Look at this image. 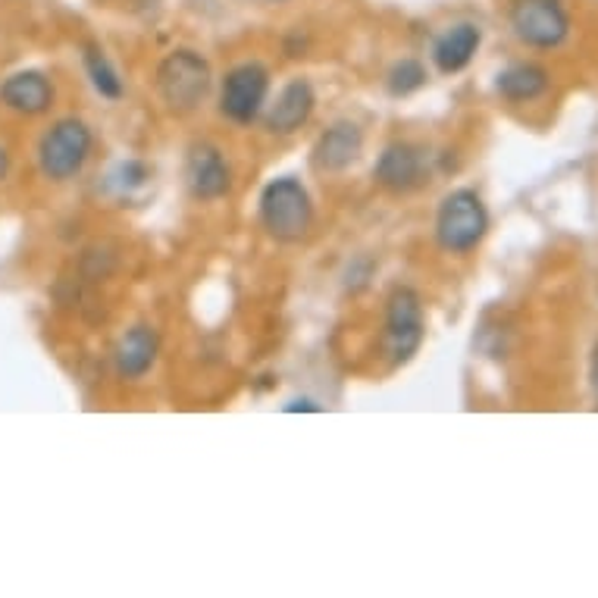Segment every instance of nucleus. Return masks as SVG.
<instances>
[{
    "label": "nucleus",
    "mask_w": 598,
    "mask_h": 598,
    "mask_svg": "<svg viewBox=\"0 0 598 598\" xmlns=\"http://www.w3.org/2000/svg\"><path fill=\"white\" fill-rule=\"evenodd\" d=\"M154 88L160 95V104L176 117L195 114L204 100L214 91V69L207 63V57H200L198 50L176 48L157 63L154 72Z\"/></svg>",
    "instance_id": "f257e3e1"
},
{
    "label": "nucleus",
    "mask_w": 598,
    "mask_h": 598,
    "mask_svg": "<svg viewBox=\"0 0 598 598\" xmlns=\"http://www.w3.org/2000/svg\"><path fill=\"white\" fill-rule=\"evenodd\" d=\"M261 226L266 235L280 245H298L314 229V198L295 176H280L273 183L264 185L261 192Z\"/></svg>",
    "instance_id": "f03ea898"
},
{
    "label": "nucleus",
    "mask_w": 598,
    "mask_h": 598,
    "mask_svg": "<svg viewBox=\"0 0 598 598\" xmlns=\"http://www.w3.org/2000/svg\"><path fill=\"white\" fill-rule=\"evenodd\" d=\"M489 226L486 200L473 188H454L435 210V245L451 257H467L486 242Z\"/></svg>",
    "instance_id": "7ed1b4c3"
},
{
    "label": "nucleus",
    "mask_w": 598,
    "mask_h": 598,
    "mask_svg": "<svg viewBox=\"0 0 598 598\" xmlns=\"http://www.w3.org/2000/svg\"><path fill=\"white\" fill-rule=\"evenodd\" d=\"M427 339V311L423 298L411 285H395L385 298L383 351L392 370L411 364Z\"/></svg>",
    "instance_id": "20e7f679"
},
{
    "label": "nucleus",
    "mask_w": 598,
    "mask_h": 598,
    "mask_svg": "<svg viewBox=\"0 0 598 598\" xmlns=\"http://www.w3.org/2000/svg\"><path fill=\"white\" fill-rule=\"evenodd\" d=\"M95 150V133L85 119L63 117L38 141V169L50 183H69L85 169Z\"/></svg>",
    "instance_id": "39448f33"
},
{
    "label": "nucleus",
    "mask_w": 598,
    "mask_h": 598,
    "mask_svg": "<svg viewBox=\"0 0 598 598\" xmlns=\"http://www.w3.org/2000/svg\"><path fill=\"white\" fill-rule=\"evenodd\" d=\"M266 100H269V69L261 60H245L223 76L216 107L219 117L245 129L264 117Z\"/></svg>",
    "instance_id": "423d86ee"
},
{
    "label": "nucleus",
    "mask_w": 598,
    "mask_h": 598,
    "mask_svg": "<svg viewBox=\"0 0 598 598\" xmlns=\"http://www.w3.org/2000/svg\"><path fill=\"white\" fill-rule=\"evenodd\" d=\"M508 26L523 48L558 50L570 38L565 0H511Z\"/></svg>",
    "instance_id": "0eeeda50"
},
{
    "label": "nucleus",
    "mask_w": 598,
    "mask_h": 598,
    "mask_svg": "<svg viewBox=\"0 0 598 598\" xmlns=\"http://www.w3.org/2000/svg\"><path fill=\"white\" fill-rule=\"evenodd\" d=\"M185 188L200 204L223 200L233 192V169L223 150L207 141L192 145L185 154Z\"/></svg>",
    "instance_id": "6e6552de"
},
{
    "label": "nucleus",
    "mask_w": 598,
    "mask_h": 598,
    "mask_svg": "<svg viewBox=\"0 0 598 598\" xmlns=\"http://www.w3.org/2000/svg\"><path fill=\"white\" fill-rule=\"evenodd\" d=\"M430 169H427V154L411 141H392L385 145L376 167H373V179L376 185L389 192V195H411L420 185L427 183Z\"/></svg>",
    "instance_id": "1a4fd4ad"
},
{
    "label": "nucleus",
    "mask_w": 598,
    "mask_h": 598,
    "mask_svg": "<svg viewBox=\"0 0 598 598\" xmlns=\"http://www.w3.org/2000/svg\"><path fill=\"white\" fill-rule=\"evenodd\" d=\"M364 154V133L357 122L351 119H339L326 133H320V138L311 148V167L320 176H339L351 169Z\"/></svg>",
    "instance_id": "9d476101"
},
{
    "label": "nucleus",
    "mask_w": 598,
    "mask_h": 598,
    "mask_svg": "<svg viewBox=\"0 0 598 598\" xmlns=\"http://www.w3.org/2000/svg\"><path fill=\"white\" fill-rule=\"evenodd\" d=\"M316 110V91L307 79H292L280 88V95L273 100H266L264 126L269 135H288L301 133Z\"/></svg>",
    "instance_id": "9b49d317"
},
{
    "label": "nucleus",
    "mask_w": 598,
    "mask_h": 598,
    "mask_svg": "<svg viewBox=\"0 0 598 598\" xmlns=\"http://www.w3.org/2000/svg\"><path fill=\"white\" fill-rule=\"evenodd\" d=\"M0 104L19 117H45L53 107V85L38 69H22L0 82Z\"/></svg>",
    "instance_id": "f8f14e48"
},
{
    "label": "nucleus",
    "mask_w": 598,
    "mask_h": 598,
    "mask_svg": "<svg viewBox=\"0 0 598 598\" xmlns=\"http://www.w3.org/2000/svg\"><path fill=\"white\" fill-rule=\"evenodd\" d=\"M160 354V335L154 333V326L138 323L133 330L119 335L117 349H114V366L126 383L145 380Z\"/></svg>",
    "instance_id": "ddd939ff"
},
{
    "label": "nucleus",
    "mask_w": 598,
    "mask_h": 598,
    "mask_svg": "<svg viewBox=\"0 0 598 598\" xmlns=\"http://www.w3.org/2000/svg\"><path fill=\"white\" fill-rule=\"evenodd\" d=\"M482 45V29L477 22H454L432 41V63L442 76L464 72Z\"/></svg>",
    "instance_id": "4468645a"
},
{
    "label": "nucleus",
    "mask_w": 598,
    "mask_h": 598,
    "mask_svg": "<svg viewBox=\"0 0 598 598\" xmlns=\"http://www.w3.org/2000/svg\"><path fill=\"white\" fill-rule=\"evenodd\" d=\"M549 69L539 63H511L496 76V91L508 104H532L549 91Z\"/></svg>",
    "instance_id": "2eb2a0df"
},
{
    "label": "nucleus",
    "mask_w": 598,
    "mask_h": 598,
    "mask_svg": "<svg viewBox=\"0 0 598 598\" xmlns=\"http://www.w3.org/2000/svg\"><path fill=\"white\" fill-rule=\"evenodd\" d=\"M82 63L85 72H88V79H91V88L98 91L100 98L110 100V104H117L126 95V85L119 79V69L110 63V57L104 53V48L98 45H88L82 53Z\"/></svg>",
    "instance_id": "dca6fc26"
},
{
    "label": "nucleus",
    "mask_w": 598,
    "mask_h": 598,
    "mask_svg": "<svg viewBox=\"0 0 598 598\" xmlns=\"http://www.w3.org/2000/svg\"><path fill=\"white\" fill-rule=\"evenodd\" d=\"M427 85V67L414 60V57H404L395 67L389 69V79H385V88L392 98H408Z\"/></svg>",
    "instance_id": "f3484780"
},
{
    "label": "nucleus",
    "mask_w": 598,
    "mask_h": 598,
    "mask_svg": "<svg viewBox=\"0 0 598 598\" xmlns=\"http://www.w3.org/2000/svg\"><path fill=\"white\" fill-rule=\"evenodd\" d=\"M285 411H288V414H320V411H323V408H320V404H316V401H311V399H295V401H288V404H285Z\"/></svg>",
    "instance_id": "a211bd4d"
},
{
    "label": "nucleus",
    "mask_w": 598,
    "mask_h": 598,
    "mask_svg": "<svg viewBox=\"0 0 598 598\" xmlns=\"http://www.w3.org/2000/svg\"><path fill=\"white\" fill-rule=\"evenodd\" d=\"M589 385H592V392H596L598 399V342L596 349H592V357H589Z\"/></svg>",
    "instance_id": "6ab92c4d"
},
{
    "label": "nucleus",
    "mask_w": 598,
    "mask_h": 598,
    "mask_svg": "<svg viewBox=\"0 0 598 598\" xmlns=\"http://www.w3.org/2000/svg\"><path fill=\"white\" fill-rule=\"evenodd\" d=\"M7 169H10V157H7V150L0 148V179L7 176Z\"/></svg>",
    "instance_id": "aec40b11"
}]
</instances>
